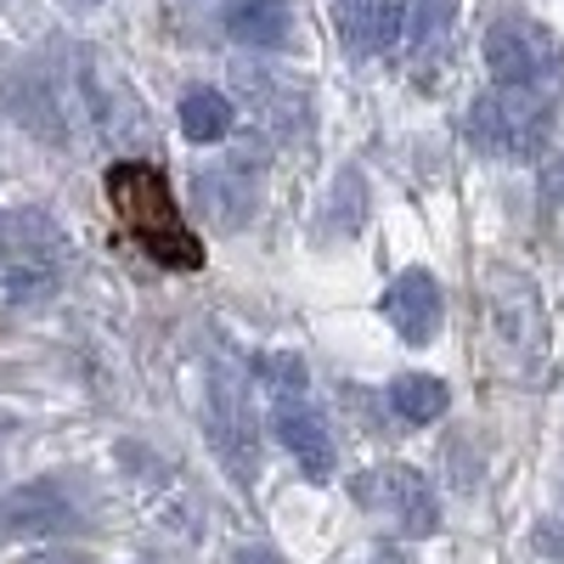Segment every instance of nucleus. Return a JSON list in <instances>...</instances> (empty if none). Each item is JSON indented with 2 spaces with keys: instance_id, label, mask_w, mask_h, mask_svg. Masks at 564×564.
Segmentation results:
<instances>
[{
  "instance_id": "0eeeda50",
  "label": "nucleus",
  "mask_w": 564,
  "mask_h": 564,
  "mask_svg": "<svg viewBox=\"0 0 564 564\" xmlns=\"http://www.w3.org/2000/svg\"><path fill=\"white\" fill-rule=\"evenodd\" d=\"M209 435H215V452L238 468V480H249V457H254V435H249V406L238 395L231 379H215L209 384Z\"/></svg>"
},
{
  "instance_id": "9b49d317",
  "label": "nucleus",
  "mask_w": 564,
  "mask_h": 564,
  "mask_svg": "<svg viewBox=\"0 0 564 564\" xmlns=\"http://www.w3.org/2000/svg\"><path fill=\"white\" fill-rule=\"evenodd\" d=\"M231 97L226 90H186L181 97V135L193 141V148H215V141H226L231 135Z\"/></svg>"
},
{
  "instance_id": "f257e3e1",
  "label": "nucleus",
  "mask_w": 564,
  "mask_h": 564,
  "mask_svg": "<svg viewBox=\"0 0 564 564\" xmlns=\"http://www.w3.org/2000/svg\"><path fill=\"white\" fill-rule=\"evenodd\" d=\"M108 198H113L124 231L164 271H198L204 265L198 231H186V220H181V209L170 198V181L153 164H113L108 170Z\"/></svg>"
},
{
  "instance_id": "9d476101",
  "label": "nucleus",
  "mask_w": 564,
  "mask_h": 564,
  "mask_svg": "<svg viewBox=\"0 0 564 564\" xmlns=\"http://www.w3.org/2000/svg\"><path fill=\"white\" fill-rule=\"evenodd\" d=\"M401 23H406L401 0H345V18H339L345 45H350V52H361V57L390 52V45L401 40Z\"/></svg>"
},
{
  "instance_id": "7ed1b4c3",
  "label": "nucleus",
  "mask_w": 564,
  "mask_h": 564,
  "mask_svg": "<svg viewBox=\"0 0 564 564\" xmlns=\"http://www.w3.org/2000/svg\"><path fill=\"white\" fill-rule=\"evenodd\" d=\"M553 119V102L536 97V90H497V97H486L475 113H468V130H475L480 148L491 153H531L542 130Z\"/></svg>"
},
{
  "instance_id": "f03ea898",
  "label": "nucleus",
  "mask_w": 564,
  "mask_h": 564,
  "mask_svg": "<svg viewBox=\"0 0 564 564\" xmlns=\"http://www.w3.org/2000/svg\"><path fill=\"white\" fill-rule=\"evenodd\" d=\"M486 68L508 90H536L558 68L553 34L542 23H531V18H497L486 29Z\"/></svg>"
},
{
  "instance_id": "ddd939ff",
  "label": "nucleus",
  "mask_w": 564,
  "mask_h": 564,
  "mask_svg": "<svg viewBox=\"0 0 564 564\" xmlns=\"http://www.w3.org/2000/svg\"><path fill=\"white\" fill-rule=\"evenodd\" d=\"M361 204H367V186H361V175H356V170H345V175H339V186H334V209L322 215V231H327V238H356V226H361Z\"/></svg>"
},
{
  "instance_id": "1a4fd4ad",
  "label": "nucleus",
  "mask_w": 564,
  "mask_h": 564,
  "mask_svg": "<svg viewBox=\"0 0 564 564\" xmlns=\"http://www.w3.org/2000/svg\"><path fill=\"white\" fill-rule=\"evenodd\" d=\"M220 23L249 52H271L289 40V0H220Z\"/></svg>"
},
{
  "instance_id": "6e6552de",
  "label": "nucleus",
  "mask_w": 564,
  "mask_h": 564,
  "mask_svg": "<svg viewBox=\"0 0 564 564\" xmlns=\"http://www.w3.org/2000/svg\"><path fill=\"white\" fill-rule=\"evenodd\" d=\"M0 525L7 531H63V525H74V502L57 480H40L0 502Z\"/></svg>"
},
{
  "instance_id": "20e7f679",
  "label": "nucleus",
  "mask_w": 564,
  "mask_h": 564,
  "mask_svg": "<svg viewBox=\"0 0 564 564\" xmlns=\"http://www.w3.org/2000/svg\"><path fill=\"white\" fill-rule=\"evenodd\" d=\"M356 497L367 508H379L384 520H395V531H406V536H430L441 525V502H435L430 480H423L417 468H401V463L372 468V475L356 480Z\"/></svg>"
},
{
  "instance_id": "dca6fc26",
  "label": "nucleus",
  "mask_w": 564,
  "mask_h": 564,
  "mask_svg": "<svg viewBox=\"0 0 564 564\" xmlns=\"http://www.w3.org/2000/svg\"><path fill=\"white\" fill-rule=\"evenodd\" d=\"M238 564H282V553H271V547H238Z\"/></svg>"
},
{
  "instance_id": "4468645a",
  "label": "nucleus",
  "mask_w": 564,
  "mask_h": 564,
  "mask_svg": "<svg viewBox=\"0 0 564 564\" xmlns=\"http://www.w3.org/2000/svg\"><path fill=\"white\" fill-rule=\"evenodd\" d=\"M401 12H406V23H401L406 45H430L452 23V0H401Z\"/></svg>"
},
{
  "instance_id": "f8f14e48",
  "label": "nucleus",
  "mask_w": 564,
  "mask_h": 564,
  "mask_svg": "<svg viewBox=\"0 0 564 564\" xmlns=\"http://www.w3.org/2000/svg\"><path fill=\"white\" fill-rule=\"evenodd\" d=\"M390 406L406 423H435L446 412V384L430 379V372H401V379L390 384Z\"/></svg>"
},
{
  "instance_id": "2eb2a0df",
  "label": "nucleus",
  "mask_w": 564,
  "mask_h": 564,
  "mask_svg": "<svg viewBox=\"0 0 564 564\" xmlns=\"http://www.w3.org/2000/svg\"><path fill=\"white\" fill-rule=\"evenodd\" d=\"M260 372L271 379V390H282V395H289V390H305V361H300V356H265Z\"/></svg>"
},
{
  "instance_id": "423d86ee",
  "label": "nucleus",
  "mask_w": 564,
  "mask_h": 564,
  "mask_svg": "<svg viewBox=\"0 0 564 564\" xmlns=\"http://www.w3.org/2000/svg\"><path fill=\"white\" fill-rule=\"evenodd\" d=\"M271 423H276V441L300 457V468H305L311 480L334 475V435H327L322 412H311V406H300V401H282Z\"/></svg>"
},
{
  "instance_id": "f3484780",
  "label": "nucleus",
  "mask_w": 564,
  "mask_h": 564,
  "mask_svg": "<svg viewBox=\"0 0 564 564\" xmlns=\"http://www.w3.org/2000/svg\"><path fill=\"white\" fill-rule=\"evenodd\" d=\"M74 7H97V0H74Z\"/></svg>"
},
{
  "instance_id": "39448f33",
  "label": "nucleus",
  "mask_w": 564,
  "mask_h": 564,
  "mask_svg": "<svg viewBox=\"0 0 564 564\" xmlns=\"http://www.w3.org/2000/svg\"><path fill=\"white\" fill-rule=\"evenodd\" d=\"M384 316L395 322V334L406 345H430L441 334V316H446V300H441V282L430 271H401L384 294Z\"/></svg>"
},
{
  "instance_id": "a211bd4d",
  "label": "nucleus",
  "mask_w": 564,
  "mask_h": 564,
  "mask_svg": "<svg viewBox=\"0 0 564 564\" xmlns=\"http://www.w3.org/2000/svg\"><path fill=\"white\" fill-rule=\"evenodd\" d=\"M52 564H74V558H52Z\"/></svg>"
}]
</instances>
